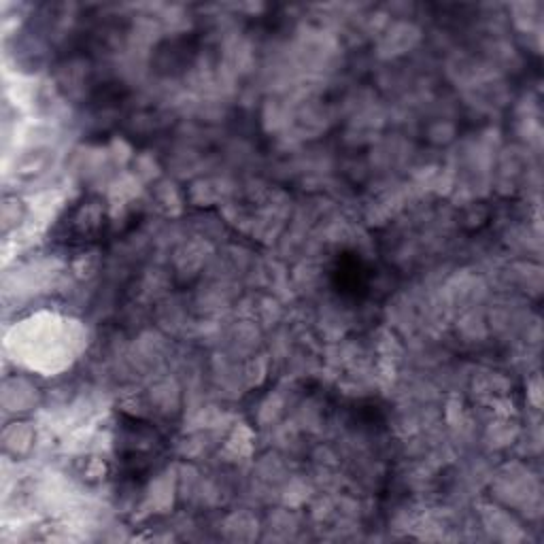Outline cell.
Segmentation results:
<instances>
[{
  "label": "cell",
  "mask_w": 544,
  "mask_h": 544,
  "mask_svg": "<svg viewBox=\"0 0 544 544\" xmlns=\"http://www.w3.org/2000/svg\"><path fill=\"white\" fill-rule=\"evenodd\" d=\"M66 230L62 238L66 243H90L102 228V213L98 209V202L83 200L79 207L68 215Z\"/></svg>",
  "instance_id": "1"
}]
</instances>
